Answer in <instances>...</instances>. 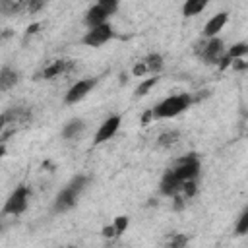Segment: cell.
I'll return each instance as SVG.
<instances>
[{"label":"cell","instance_id":"d6986e66","mask_svg":"<svg viewBox=\"0 0 248 248\" xmlns=\"http://www.w3.org/2000/svg\"><path fill=\"white\" fill-rule=\"evenodd\" d=\"M17 8H19V4L16 0H0V14H4V16L14 14Z\"/></svg>","mask_w":248,"mask_h":248},{"label":"cell","instance_id":"ffe728a7","mask_svg":"<svg viewBox=\"0 0 248 248\" xmlns=\"http://www.w3.org/2000/svg\"><path fill=\"white\" fill-rule=\"evenodd\" d=\"M157 79L159 78H149V79H145V81H141L140 85H138V89H136V97H141V95H145L155 83H157Z\"/></svg>","mask_w":248,"mask_h":248},{"label":"cell","instance_id":"5bb4252c","mask_svg":"<svg viewBox=\"0 0 248 248\" xmlns=\"http://www.w3.org/2000/svg\"><path fill=\"white\" fill-rule=\"evenodd\" d=\"M17 79H19V76H17V72L16 70H12V68H2L0 70V91H8V89H12L16 83H17Z\"/></svg>","mask_w":248,"mask_h":248},{"label":"cell","instance_id":"5b68a950","mask_svg":"<svg viewBox=\"0 0 248 248\" xmlns=\"http://www.w3.org/2000/svg\"><path fill=\"white\" fill-rule=\"evenodd\" d=\"M27 202H29V188L27 186H17L10 194V198L6 200L2 211L6 215H19V213H23L27 209Z\"/></svg>","mask_w":248,"mask_h":248},{"label":"cell","instance_id":"6da1fadb","mask_svg":"<svg viewBox=\"0 0 248 248\" xmlns=\"http://www.w3.org/2000/svg\"><path fill=\"white\" fill-rule=\"evenodd\" d=\"M87 182H89V178H87L85 174H78V176H74V178H72V180L58 192V196L54 198V205H52V209H54L56 213H64V211L72 209V207L76 205L79 194L85 190Z\"/></svg>","mask_w":248,"mask_h":248},{"label":"cell","instance_id":"83f0119b","mask_svg":"<svg viewBox=\"0 0 248 248\" xmlns=\"http://www.w3.org/2000/svg\"><path fill=\"white\" fill-rule=\"evenodd\" d=\"M19 2H23V0H19Z\"/></svg>","mask_w":248,"mask_h":248},{"label":"cell","instance_id":"8992f818","mask_svg":"<svg viewBox=\"0 0 248 248\" xmlns=\"http://www.w3.org/2000/svg\"><path fill=\"white\" fill-rule=\"evenodd\" d=\"M112 35H114V31H112V27H110V23H99V25H93V27H89V31L83 35V45H87V46H101V45H105L107 41H110L112 39Z\"/></svg>","mask_w":248,"mask_h":248},{"label":"cell","instance_id":"7402d4cb","mask_svg":"<svg viewBox=\"0 0 248 248\" xmlns=\"http://www.w3.org/2000/svg\"><path fill=\"white\" fill-rule=\"evenodd\" d=\"M246 231H248V209L242 211V215L238 219V225H236V232L238 234H246Z\"/></svg>","mask_w":248,"mask_h":248},{"label":"cell","instance_id":"7a4b0ae2","mask_svg":"<svg viewBox=\"0 0 248 248\" xmlns=\"http://www.w3.org/2000/svg\"><path fill=\"white\" fill-rule=\"evenodd\" d=\"M192 103V97L188 93H180V95H170L167 99H163L159 105H155L151 108L153 118H172L180 112H184Z\"/></svg>","mask_w":248,"mask_h":248},{"label":"cell","instance_id":"603a6c76","mask_svg":"<svg viewBox=\"0 0 248 248\" xmlns=\"http://www.w3.org/2000/svg\"><path fill=\"white\" fill-rule=\"evenodd\" d=\"M145 72H147V68H145L143 62H140V64L134 66V76H141V74H145Z\"/></svg>","mask_w":248,"mask_h":248},{"label":"cell","instance_id":"8fae6325","mask_svg":"<svg viewBox=\"0 0 248 248\" xmlns=\"http://www.w3.org/2000/svg\"><path fill=\"white\" fill-rule=\"evenodd\" d=\"M182 186L184 184L170 170H167L165 176L161 178V194H165V196H176V194H180Z\"/></svg>","mask_w":248,"mask_h":248},{"label":"cell","instance_id":"d4e9b609","mask_svg":"<svg viewBox=\"0 0 248 248\" xmlns=\"http://www.w3.org/2000/svg\"><path fill=\"white\" fill-rule=\"evenodd\" d=\"M103 234H105V236H116L114 227H112V225H110V227H105V229H103Z\"/></svg>","mask_w":248,"mask_h":248},{"label":"cell","instance_id":"44dd1931","mask_svg":"<svg viewBox=\"0 0 248 248\" xmlns=\"http://www.w3.org/2000/svg\"><path fill=\"white\" fill-rule=\"evenodd\" d=\"M112 227H114L116 236H118V234H122V232L126 231V227H128V217H126V215L116 217V219H114V223H112Z\"/></svg>","mask_w":248,"mask_h":248},{"label":"cell","instance_id":"52a82bcc","mask_svg":"<svg viewBox=\"0 0 248 248\" xmlns=\"http://www.w3.org/2000/svg\"><path fill=\"white\" fill-rule=\"evenodd\" d=\"M223 50H225L223 41L217 39V37H209V41H207L205 45H202V48L198 50V54H200L207 64H215V62L221 60Z\"/></svg>","mask_w":248,"mask_h":248},{"label":"cell","instance_id":"cb8c5ba5","mask_svg":"<svg viewBox=\"0 0 248 248\" xmlns=\"http://www.w3.org/2000/svg\"><path fill=\"white\" fill-rule=\"evenodd\" d=\"M43 4H45V0H33V2H29V10L35 12V10H39Z\"/></svg>","mask_w":248,"mask_h":248},{"label":"cell","instance_id":"484cf974","mask_svg":"<svg viewBox=\"0 0 248 248\" xmlns=\"http://www.w3.org/2000/svg\"><path fill=\"white\" fill-rule=\"evenodd\" d=\"M151 118H153V114H151V110H149V112H145V114H143V118H141V122H143V124H147V122H149Z\"/></svg>","mask_w":248,"mask_h":248},{"label":"cell","instance_id":"3957f363","mask_svg":"<svg viewBox=\"0 0 248 248\" xmlns=\"http://www.w3.org/2000/svg\"><path fill=\"white\" fill-rule=\"evenodd\" d=\"M182 184L188 182V180H196L198 174H200V159L196 153H190L182 159H178L170 169H169Z\"/></svg>","mask_w":248,"mask_h":248},{"label":"cell","instance_id":"30bf717a","mask_svg":"<svg viewBox=\"0 0 248 248\" xmlns=\"http://www.w3.org/2000/svg\"><path fill=\"white\" fill-rule=\"evenodd\" d=\"M227 19H229V14L227 12H219L217 16H213L207 23H205V27H203V37H217V33L225 27V23H227Z\"/></svg>","mask_w":248,"mask_h":248},{"label":"cell","instance_id":"e0dca14e","mask_svg":"<svg viewBox=\"0 0 248 248\" xmlns=\"http://www.w3.org/2000/svg\"><path fill=\"white\" fill-rule=\"evenodd\" d=\"M143 64H145L147 72H157V70H161V66H163V56H161V54H149V56L143 60Z\"/></svg>","mask_w":248,"mask_h":248},{"label":"cell","instance_id":"277c9868","mask_svg":"<svg viewBox=\"0 0 248 248\" xmlns=\"http://www.w3.org/2000/svg\"><path fill=\"white\" fill-rule=\"evenodd\" d=\"M118 8V0H97V4L85 14V23L89 27L105 23L108 19V16H112Z\"/></svg>","mask_w":248,"mask_h":248},{"label":"cell","instance_id":"ac0fdd59","mask_svg":"<svg viewBox=\"0 0 248 248\" xmlns=\"http://www.w3.org/2000/svg\"><path fill=\"white\" fill-rule=\"evenodd\" d=\"M246 52H248V45H246V43H238V45H234V46L229 50L227 58H229V60H234V58H242Z\"/></svg>","mask_w":248,"mask_h":248},{"label":"cell","instance_id":"7c38bea8","mask_svg":"<svg viewBox=\"0 0 248 248\" xmlns=\"http://www.w3.org/2000/svg\"><path fill=\"white\" fill-rule=\"evenodd\" d=\"M72 62L70 60H54V62H50L45 70H43V78L45 79H50V78H56V76H60V74H66L68 70H72Z\"/></svg>","mask_w":248,"mask_h":248},{"label":"cell","instance_id":"9c48e42d","mask_svg":"<svg viewBox=\"0 0 248 248\" xmlns=\"http://www.w3.org/2000/svg\"><path fill=\"white\" fill-rule=\"evenodd\" d=\"M118 126H120V116H118V114L108 116V118H107V120H105L101 126H99L97 136H95V143H103V141L110 140V138L116 134Z\"/></svg>","mask_w":248,"mask_h":248},{"label":"cell","instance_id":"ba28073f","mask_svg":"<svg viewBox=\"0 0 248 248\" xmlns=\"http://www.w3.org/2000/svg\"><path fill=\"white\" fill-rule=\"evenodd\" d=\"M95 83H97V79H93V78H87V79H79L78 83H74L70 89H68V93H66V97H64V101L68 103V105H74V103H78V101H81L93 87H95Z\"/></svg>","mask_w":248,"mask_h":248},{"label":"cell","instance_id":"4fadbf2b","mask_svg":"<svg viewBox=\"0 0 248 248\" xmlns=\"http://www.w3.org/2000/svg\"><path fill=\"white\" fill-rule=\"evenodd\" d=\"M83 130H85L83 120L74 118V120H70V122L62 128V138H66V140H78V138L83 134Z\"/></svg>","mask_w":248,"mask_h":248},{"label":"cell","instance_id":"4316f807","mask_svg":"<svg viewBox=\"0 0 248 248\" xmlns=\"http://www.w3.org/2000/svg\"><path fill=\"white\" fill-rule=\"evenodd\" d=\"M2 153H4V149H2V147H0V157H2Z\"/></svg>","mask_w":248,"mask_h":248},{"label":"cell","instance_id":"2e32d148","mask_svg":"<svg viewBox=\"0 0 248 248\" xmlns=\"http://www.w3.org/2000/svg\"><path fill=\"white\" fill-rule=\"evenodd\" d=\"M178 138H180V134L176 130H167L157 138V145L159 147H170V145H174L178 141Z\"/></svg>","mask_w":248,"mask_h":248},{"label":"cell","instance_id":"9a60e30c","mask_svg":"<svg viewBox=\"0 0 248 248\" xmlns=\"http://www.w3.org/2000/svg\"><path fill=\"white\" fill-rule=\"evenodd\" d=\"M209 4V0H186L184 6H182V16L184 17H192V16H198L205 10V6Z\"/></svg>","mask_w":248,"mask_h":248}]
</instances>
